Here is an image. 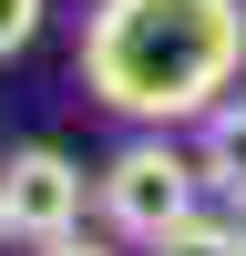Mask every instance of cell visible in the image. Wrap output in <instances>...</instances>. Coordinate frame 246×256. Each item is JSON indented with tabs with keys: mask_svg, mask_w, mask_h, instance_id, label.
Returning a JSON list of instances; mask_svg holds the SVG:
<instances>
[{
	"mask_svg": "<svg viewBox=\"0 0 246 256\" xmlns=\"http://www.w3.org/2000/svg\"><path fill=\"white\" fill-rule=\"evenodd\" d=\"M82 195H92V174H82L62 144H20V154H0V236L10 246H62L82 236Z\"/></svg>",
	"mask_w": 246,
	"mask_h": 256,
	"instance_id": "3",
	"label": "cell"
},
{
	"mask_svg": "<svg viewBox=\"0 0 246 256\" xmlns=\"http://www.w3.org/2000/svg\"><path fill=\"white\" fill-rule=\"evenodd\" d=\"M41 10H52V0H0V62L41 41Z\"/></svg>",
	"mask_w": 246,
	"mask_h": 256,
	"instance_id": "6",
	"label": "cell"
},
{
	"mask_svg": "<svg viewBox=\"0 0 246 256\" xmlns=\"http://www.w3.org/2000/svg\"><path fill=\"white\" fill-rule=\"evenodd\" d=\"M246 72V0H92L82 92L134 134L205 123Z\"/></svg>",
	"mask_w": 246,
	"mask_h": 256,
	"instance_id": "1",
	"label": "cell"
},
{
	"mask_svg": "<svg viewBox=\"0 0 246 256\" xmlns=\"http://www.w3.org/2000/svg\"><path fill=\"white\" fill-rule=\"evenodd\" d=\"M195 164H205V195H226L246 216V92H226L216 113L195 123Z\"/></svg>",
	"mask_w": 246,
	"mask_h": 256,
	"instance_id": "4",
	"label": "cell"
},
{
	"mask_svg": "<svg viewBox=\"0 0 246 256\" xmlns=\"http://www.w3.org/2000/svg\"><path fill=\"white\" fill-rule=\"evenodd\" d=\"M92 205H102V226H113L123 246H164L174 226L205 216V164H195V144H174V134H134L92 174Z\"/></svg>",
	"mask_w": 246,
	"mask_h": 256,
	"instance_id": "2",
	"label": "cell"
},
{
	"mask_svg": "<svg viewBox=\"0 0 246 256\" xmlns=\"http://www.w3.org/2000/svg\"><path fill=\"white\" fill-rule=\"evenodd\" d=\"M41 256H113L102 236H62V246H41Z\"/></svg>",
	"mask_w": 246,
	"mask_h": 256,
	"instance_id": "7",
	"label": "cell"
},
{
	"mask_svg": "<svg viewBox=\"0 0 246 256\" xmlns=\"http://www.w3.org/2000/svg\"><path fill=\"white\" fill-rule=\"evenodd\" d=\"M144 256H246V216H195V226H174V236L144 246Z\"/></svg>",
	"mask_w": 246,
	"mask_h": 256,
	"instance_id": "5",
	"label": "cell"
}]
</instances>
